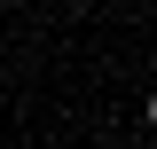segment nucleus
<instances>
[{
  "instance_id": "f257e3e1",
  "label": "nucleus",
  "mask_w": 157,
  "mask_h": 149,
  "mask_svg": "<svg viewBox=\"0 0 157 149\" xmlns=\"http://www.w3.org/2000/svg\"><path fill=\"white\" fill-rule=\"evenodd\" d=\"M126 149H141V141H126Z\"/></svg>"
}]
</instances>
